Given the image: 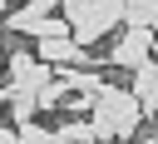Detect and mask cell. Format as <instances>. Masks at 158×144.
Masks as SVG:
<instances>
[{
  "instance_id": "obj_1",
  "label": "cell",
  "mask_w": 158,
  "mask_h": 144,
  "mask_svg": "<svg viewBox=\"0 0 158 144\" xmlns=\"http://www.w3.org/2000/svg\"><path fill=\"white\" fill-rule=\"evenodd\" d=\"M89 124H94V134L104 144H123V139H133L143 129V109H138L128 84H104L94 94V104H89Z\"/></svg>"
},
{
  "instance_id": "obj_2",
  "label": "cell",
  "mask_w": 158,
  "mask_h": 144,
  "mask_svg": "<svg viewBox=\"0 0 158 144\" xmlns=\"http://www.w3.org/2000/svg\"><path fill=\"white\" fill-rule=\"evenodd\" d=\"M59 20L69 25L74 45L89 50L104 35H114V25L123 20V0H69V5H59Z\"/></svg>"
},
{
  "instance_id": "obj_3",
  "label": "cell",
  "mask_w": 158,
  "mask_h": 144,
  "mask_svg": "<svg viewBox=\"0 0 158 144\" xmlns=\"http://www.w3.org/2000/svg\"><path fill=\"white\" fill-rule=\"evenodd\" d=\"M49 79H54V70H49L44 60H35V50H10V55H5V89H30V94H40Z\"/></svg>"
},
{
  "instance_id": "obj_4",
  "label": "cell",
  "mask_w": 158,
  "mask_h": 144,
  "mask_svg": "<svg viewBox=\"0 0 158 144\" xmlns=\"http://www.w3.org/2000/svg\"><path fill=\"white\" fill-rule=\"evenodd\" d=\"M109 65L128 70V74H138L143 65H153V30H123L109 45Z\"/></svg>"
},
{
  "instance_id": "obj_5",
  "label": "cell",
  "mask_w": 158,
  "mask_h": 144,
  "mask_svg": "<svg viewBox=\"0 0 158 144\" xmlns=\"http://www.w3.org/2000/svg\"><path fill=\"white\" fill-rule=\"evenodd\" d=\"M54 15H59V5H54V0H30V5L10 10V15H5V25H10V35H30V40H35V35H40V25H44V20H54Z\"/></svg>"
},
{
  "instance_id": "obj_6",
  "label": "cell",
  "mask_w": 158,
  "mask_h": 144,
  "mask_svg": "<svg viewBox=\"0 0 158 144\" xmlns=\"http://www.w3.org/2000/svg\"><path fill=\"white\" fill-rule=\"evenodd\" d=\"M133 99H138V109L143 114H158V65H143L138 74H133Z\"/></svg>"
},
{
  "instance_id": "obj_7",
  "label": "cell",
  "mask_w": 158,
  "mask_h": 144,
  "mask_svg": "<svg viewBox=\"0 0 158 144\" xmlns=\"http://www.w3.org/2000/svg\"><path fill=\"white\" fill-rule=\"evenodd\" d=\"M5 109H10L15 129H25V124H35V114H40V94H30V89H5Z\"/></svg>"
},
{
  "instance_id": "obj_8",
  "label": "cell",
  "mask_w": 158,
  "mask_h": 144,
  "mask_svg": "<svg viewBox=\"0 0 158 144\" xmlns=\"http://www.w3.org/2000/svg\"><path fill=\"white\" fill-rule=\"evenodd\" d=\"M123 30H158V0H123Z\"/></svg>"
},
{
  "instance_id": "obj_9",
  "label": "cell",
  "mask_w": 158,
  "mask_h": 144,
  "mask_svg": "<svg viewBox=\"0 0 158 144\" xmlns=\"http://www.w3.org/2000/svg\"><path fill=\"white\" fill-rule=\"evenodd\" d=\"M54 134H59V144H89V139H99L89 119H59Z\"/></svg>"
},
{
  "instance_id": "obj_10",
  "label": "cell",
  "mask_w": 158,
  "mask_h": 144,
  "mask_svg": "<svg viewBox=\"0 0 158 144\" xmlns=\"http://www.w3.org/2000/svg\"><path fill=\"white\" fill-rule=\"evenodd\" d=\"M15 134H20V144H59V134H54V129H44L40 119H35V124H25V129H15Z\"/></svg>"
},
{
  "instance_id": "obj_11",
  "label": "cell",
  "mask_w": 158,
  "mask_h": 144,
  "mask_svg": "<svg viewBox=\"0 0 158 144\" xmlns=\"http://www.w3.org/2000/svg\"><path fill=\"white\" fill-rule=\"evenodd\" d=\"M64 99H69V89H64L59 79H49V84L40 89V109H64Z\"/></svg>"
},
{
  "instance_id": "obj_12",
  "label": "cell",
  "mask_w": 158,
  "mask_h": 144,
  "mask_svg": "<svg viewBox=\"0 0 158 144\" xmlns=\"http://www.w3.org/2000/svg\"><path fill=\"white\" fill-rule=\"evenodd\" d=\"M0 144H20V134H15V124H0Z\"/></svg>"
},
{
  "instance_id": "obj_13",
  "label": "cell",
  "mask_w": 158,
  "mask_h": 144,
  "mask_svg": "<svg viewBox=\"0 0 158 144\" xmlns=\"http://www.w3.org/2000/svg\"><path fill=\"white\" fill-rule=\"evenodd\" d=\"M153 65H158V30H153Z\"/></svg>"
},
{
  "instance_id": "obj_14",
  "label": "cell",
  "mask_w": 158,
  "mask_h": 144,
  "mask_svg": "<svg viewBox=\"0 0 158 144\" xmlns=\"http://www.w3.org/2000/svg\"><path fill=\"white\" fill-rule=\"evenodd\" d=\"M0 109H5V89H0Z\"/></svg>"
},
{
  "instance_id": "obj_15",
  "label": "cell",
  "mask_w": 158,
  "mask_h": 144,
  "mask_svg": "<svg viewBox=\"0 0 158 144\" xmlns=\"http://www.w3.org/2000/svg\"><path fill=\"white\" fill-rule=\"evenodd\" d=\"M0 15H5V5H0Z\"/></svg>"
}]
</instances>
